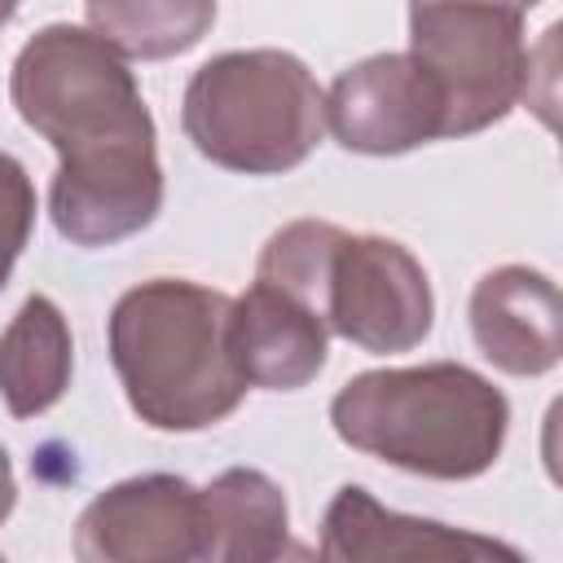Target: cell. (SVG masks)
<instances>
[{"mask_svg":"<svg viewBox=\"0 0 563 563\" xmlns=\"http://www.w3.org/2000/svg\"><path fill=\"white\" fill-rule=\"evenodd\" d=\"M321 563H528L515 545L387 510L369 488L343 484L321 519Z\"/></svg>","mask_w":563,"mask_h":563,"instance_id":"cell-9","label":"cell"},{"mask_svg":"<svg viewBox=\"0 0 563 563\" xmlns=\"http://www.w3.org/2000/svg\"><path fill=\"white\" fill-rule=\"evenodd\" d=\"M216 22V4L207 0H92L84 9V26L106 40L119 57H172L194 48Z\"/></svg>","mask_w":563,"mask_h":563,"instance_id":"cell-14","label":"cell"},{"mask_svg":"<svg viewBox=\"0 0 563 563\" xmlns=\"http://www.w3.org/2000/svg\"><path fill=\"white\" fill-rule=\"evenodd\" d=\"M330 422L343 444L427 479L484 475L510 427L506 396L457 361L369 369L339 387Z\"/></svg>","mask_w":563,"mask_h":563,"instance_id":"cell-3","label":"cell"},{"mask_svg":"<svg viewBox=\"0 0 563 563\" xmlns=\"http://www.w3.org/2000/svg\"><path fill=\"white\" fill-rule=\"evenodd\" d=\"M0 563H4V554H0Z\"/></svg>","mask_w":563,"mask_h":563,"instance_id":"cell-20","label":"cell"},{"mask_svg":"<svg viewBox=\"0 0 563 563\" xmlns=\"http://www.w3.org/2000/svg\"><path fill=\"white\" fill-rule=\"evenodd\" d=\"M264 563H321V559H317L308 545H299V541H290V537H286V541H282Z\"/></svg>","mask_w":563,"mask_h":563,"instance_id":"cell-18","label":"cell"},{"mask_svg":"<svg viewBox=\"0 0 563 563\" xmlns=\"http://www.w3.org/2000/svg\"><path fill=\"white\" fill-rule=\"evenodd\" d=\"M26 128L57 150L53 229L75 246H114L163 211L154 119L128 62L88 26L48 22L9 70Z\"/></svg>","mask_w":563,"mask_h":563,"instance_id":"cell-1","label":"cell"},{"mask_svg":"<svg viewBox=\"0 0 563 563\" xmlns=\"http://www.w3.org/2000/svg\"><path fill=\"white\" fill-rule=\"evenodd\" d=\"M409 57L427 70L444 106V136L501 123L523 101L528 44L515 4H413Z\"/></svg>","mask_w":563,"mask_h":563,"instance_id":"cell-5","label":"cell"},{"mask_svg":"<svg viewBox=\"0 0 563 563\" xmlns=\"http://www.w3.org/2000/svg\"><path fill=\"white\" fill-rule=\"evenodd\" d=\"M13 501H18V479H13V466H9V453L0 449V523L13 515Z\"/></svg>","mask_w":563,"mask_h":563,"instance_id":"cell-17","label":"cell"},{"mask_svg":"<svg viewBox=\"0 0 563 563\" xmlns=\"http://www.w3.org/2000/svg\"><path fill=\"white\" fill-rule=\"evenodd\" d=\"M559 286L528 264H501L484 273L471 290V334L484 361L501 374L537 378L559 365L563 334Z\"/></svg>","mask_w":563,"mask_h":563,"instance_id":"cell-10","label":"cell"},{"mask_svg":"<svg viewBox=\"0 0 563 563\" xmlns=\"http://www.w3.org/2000/svg\"><path fill=\"white\" fill-rule=\"evenodd\" d=\"M75 563H198V488L180 475H132L75 519Z\"/></svg>","mask_w":563,"mask_h":563,"instance_id":"cell-7","label":"cell"},{"mask_svg":"<svg viewBox=\"0 0 563 563\" xmlns=\"http://www.w3.org/2000/svg\"><path fill=\"white\" fill-rule=\"evenodd\" d=\"M224 290L150 277L110 308V361L132 413L154 431H202L224 422L246 383L229 356Z\"/></svg>","mask_w":563,"mask_h":563,"instance_id":"cell-2","label":"cell"},{"mask_svg":"<svg viewBox=\"0 0 563 563\" xmlns=\"http://www.w3.org/2000/svg\"><path fill=\"white\" fill-rule=\"evenodd\" d=\"M325 330L365 352H409L431 334L435 299L409 246L378 233H343L325 282Z\"/></svg>","mask_w":563,"mask_h":563,"instance_id":"cell-6","label":"cell"},{"mask_svg":"<svg viewBox=\"0 0 563 563\" xmlns=\"http://www.w3.org/2000/svg\"><path fill=\"white\" fill-rule=\"evenodd\" d=\"M31 224H35V185L26 167L0 150V290L31 238Z\"/></svg>","mask_w":563,"mask_h":563,"instance_id":"cell-16","label":"cell"},{"mask_svg":"<svg viewBox=\"0 0 563 563\" xmlns=\"http://www.w3.org/2000/svg\"><path fill=\"white\" fill-rule=\"evenodd\" d=\"M325 321L290 295L255 282L233 299L229 356L246 387L295 391L308 387L325 365Z\"/></svg>","mask_w":563,"mask_h":563,"instance_id":"cell-11","label":"cell"},{"mask_svg":"<svg viewBox=\"0 0 563 563\" xmlns=\"http://www.w3.org/2000/svg\"><path fill=\"white\" fill-rule=\"evenodd\" d=\"M339 238H343V229L330 224V220H290V224H282L260 251L255 282L290 295L295 303H303V308H312L321 317L325 312L330 260H334Z\"/></svg>","mask_w":563,"mask_h":563,"instance_id":"cell-15","label":"cell"},{"mask_svg":"<svg viewBox=\"0 0 563 563\" xmlns=\"http://www.w3.org/2000/svg\"><path fill=\"white\" fill-rule=\"evenodd\" d=\"M180 123L194 150L216 167L277 176L317 150L325 92L295 53L233 48L189 75Z\"/></svg>","mask_w":563,"mask_h":563,"instance_id":"cell-4","label":"cell"},{"mask_svg":"<svg viewBox=\"0 0 563 563\" xmlns=\"http://www.w3.org/2000/svg\"><path fill=\"white\" fill-rule=\"evenodd\" d=\"M325 128L356 154H405L444 136V106L409 53H374L325 92Z\"/></svg>","mask_w":563,"mask_h":563,"instance_id":"cell-8","label":"cell"},{"mask_svg":"<svg viewBox=\"0 0 563 563\" xmlns=\"http://www.w3.org/2000/svg\"><path fill=\"white\" fill-rule=\"evenodd\" d=\"M75 369V339L48 295H31L0 334V400L13 418L53 409Z\"/></svg>","mask_w":563,"mask_h":563,"instance_id":"cell-13","label":"cell"},{"mask_svg":"<svg viewBox=\"0 0 563 563\" xmlns=\"http://www.w3.org/2000/svg\"><path fill=\"white\" fill-rule=\"evenodd\" d=\"M286 493L251 466L198 488V563H264L286 541Z\"/></svg>","mask_w":563,"mask_h":563,"instance_id":"cell-12","label":"cell"},{"mask_svg":"<svg viewBox=\"0 0 563 563\" xmlns=\"http://www.w3.org/2000/svg\"><path fill=\"white\" fill-rule=\"evenodd\" d=\"M13 13H18V9H13V4H0V26H4V22H9V18H13Z\"/></svg>","mask_w":563,"mask_h":563,"instance_id":"cell-19","label":"cell"}]
</instances>
